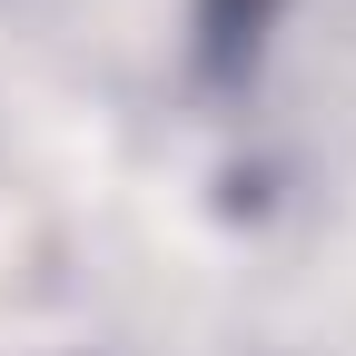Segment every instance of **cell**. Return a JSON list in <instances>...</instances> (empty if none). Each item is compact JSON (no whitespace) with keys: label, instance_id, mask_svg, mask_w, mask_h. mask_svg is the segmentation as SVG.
Instances as JSON below:
<instances>
[]
</instances>
